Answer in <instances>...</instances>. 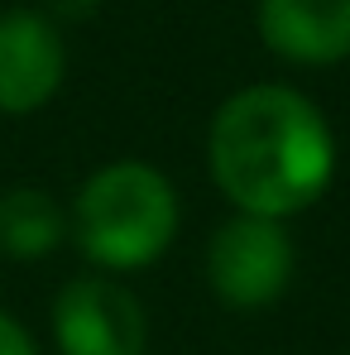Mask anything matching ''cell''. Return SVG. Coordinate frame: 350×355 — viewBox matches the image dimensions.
I'll list each match as a JSON object with an SVG mask.
<instances>
[{
    "label": "cell",
    "instance_id": "obj_1",
    "mask_svg": "<svg viewBox=\"0 0 350 355\" xmlns=\"http://www.w3.org/2000/svg\"><path fill=\"white\" fill-rule=\"evenodd\" d=\"M211 173L245 216L283 221L312 207L336 168L322 111L292 87H245L211 120Z\"/></svg>",
    "mask_w": 350,
    "mask_h": 355
},
{
    "label": "cell",
    "instance_id": "obj_2",
    "mask_svg": "<svg viewBox=\"0 0 350 355\" xmlns=\"http://www.w3.org/2000/svg\"><path fill=\"white\" fill-rule=\"evenodd\" d=\"M72 231L101 269H144L168 250L177 231V192L149 164H106L77 192Z\"/></svg>",
    "mask_w": 350,
    "mask_h": 355
},
{
    "label": "cell",
    "instance_id": "obj_3",
    "mask_svg": "<svg viewBox=\"0 0 350 355\" xmlns=\"http://www.w3.org/2000/svg\"><path fill=\"white\" fill-rule=\"evenodd\" d=\"M207 279H211L216 297L240 307V312L269 307L292 279V240L283 236L279 221L240 211L235 221H226L211 236Z\"/></svg>",
    "mask_w": 350,
    "mask_h": 355
},
{
    "label": "cell",
    "instance_id": "obj_4",
    "mask_svg": "<svg viewBox=\"0 0 350 355\" xmlns=\"http://www.w3.org/2000/svg\"><path fill=\"white\" fill-rule=\"evenodd\" d=\"M53 336L62 355H144V307L106 274L72 279L53 302Z\"/></svg>",
    "mask_w": 350,
    "mask_h": 355
},
{
    "label": "cell",
    "instance_id": "obj_5",
    "mask_svg": "<svg viewBox=\"0 0 350 355\" xmlns=\"http://www.w3.org/2000/svg\"><path fill=\"white\" fill-rule=\"evenodd\" d=\"M62 39L39 10L0 15V111L29 116L39 111L62 82Z\"/></svg>",
    "mask_w": 350,
    "mask_h": 355
},
{
    "label": "cell",
    "instance_id": "obj_6",
    "mask_svg": "<svg viewBox=\"0 0 350 355\" xmlns=\"http://www.w3.org/2000/svg\"><path fill=\"white\" fill-rule=\"evenodd\" d=\"M259 34L302 67L341 62L350 58V0H259Z\"/></svg>",
    "mask_w": 350,
    "mask_h": 355
},
{
    "label": "cell",
    "instance_id": "obj_7",
    "mask_svg": "<svg viewBox=\"0 0 350 355\" xmlns=\"http://www.w3.org/2000/svg\"><path fill=\"white\" fill-rule=\"evenodd\" d=\"M62 236H67V216L53 207L49 192H39V187L0 192V254L39 259V254L58 250Z\"/></svg>",
    "mask_w": 350,
    "mask_h": 355
},
{
    "label": "cell",
    "instance_id": "obj_8",
    "mask_svg": "<svg viewBox=\"0 0 350 355\" xmlns=\"http://www.w3.org/2000/svg\"><path fill=\"white\" fill-rule=\"evenodd\" d=\"M0 355H39L34 336H29L15 317H5V312H0Z\"/></svg>",
    "mask_w": 350,
    "mask_h": 355
},
{
    "label": "cell",
    "instance_id": "obj_9",
    "mask_svg": "<svg viewBox=\"0 0 350 355\" xmlns=\"http://www.w3.org/2000/svg\"><path fill=\"white\" fill-rule=\"evenodd\" d=\"M101 5H106V0H49V10H53L58 19H91Z\"/></svg>",
    "mask_w": 350,
    "mask_h": 355
}]
</instances>
